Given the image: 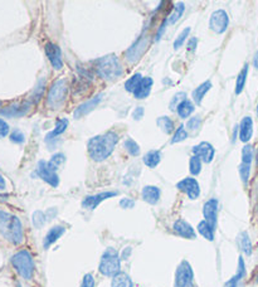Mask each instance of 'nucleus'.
<instances>
[{
	"instance_id": "obj_13",
	"label": "nucleus",
	"mask_w": 258,
	"mask_h": 287,
	"mask_svg": "<svg viewBox=\"0 0 258 287\" xmlns=\"http://www.w3.org/2000/svg\"><path fill=\"white\" fill-rule=\"evenodd\" d=\"M46 51L47 57H48L49 62L53 66L54 69H62L63 67V60H62V51L59 47L54 43H47L46 44Z\"/></svg>"
},
{
	"instance_id": "obj_33",
	"label": "nucleus",
	"mask_w": 258,
	"mask_h": 287,
	"mask_svg": "<svg viewBox=\"0 0 258 287\" xmlns=\"http://www.w3.org/2000/svg\"><path fill=\"white\" fill-rule=\"evenodd\" d=\"M184 10H185L184 3H177V4L175 5V8H174L173 13H171L170 15H169L168 18H166V23H168V24L176 23V22L179 21L180 18H182V15H183V13H184Z\"/></svg>"
},
{
	"instance_id": "obj_39",
	"label": "nucleus",
	"mask_w": 258,
	"mask_h": 287,
	"mask_svg": "<svg viewBox=\"0 0 258 287\" xmlns=\"http://www.w3.org/2000/svg\"><path fill=\"white\" fill-rule=\"evenodd\" d=\"M187 138H188V132L187 130H185L184 125H180V127H177L175 132H174L173 139H171V144H176V143H180V141H184Z\"/></svg>"
},
{
	"instance_id": "obj_25",
	"label": "nucleus",
	"mask_w": 258,
	"mask_h": 287,
	"mask_svg": "<svg viewBox=\"0 0 258 287\" xmlns=\"http://www.w3.org/2000/svg\"><path fill=\"white\" fill-rule=\"evenodd\" d=\"M212 88V82L210 81H205V82L202 83L201 86H198V87L195 88L193 92V99L194 101H195V104L201 105L202 101H203L204 96L207 94V92Z\"/></svg>"
},
{
	"instance_id": "obj_40",
	"label": "nucleus",
	"mask_w": 258,
	"mask_h": 287,
	"mask_svg": "<svg viewBox=\"0 0 258 287\" xmlns=\"http://www.w3.org/2000/svg\"><path fill=\"white\" fill-rule=\"evenodd\" d=\"M44 88H46V80L42 79L39 82H38L37 87L34 88V92H33V102H38L42 99V94H43Z\"/></svg>"
},
{
	"instance_id": "obj_8",
	"label": "nucleus",
	"mask_w": 258,
	"mask_h": 287,
	"mask_svg": "<svg viewBox=\"0 0 258 287\" xmlns=\"http://www.w3.org/2000/svg\"><path fill=\"white\" fill-rule=\"evenodd\" d=\"M37 174L41 179H43L44 182L48 183L52 186H58L59 184V177L57 175V170L49 164V161H39L37 166Z\"/></svg>"
},
{
	"instance_id": "obj_10",
	"label": "nucleus",
	"mask_w": 258,
	"mask_h": 287,
	"mask_svg": "<svg viewBox=\"0 0 258 287\" xmlns=\"http://www.w3.org/2000/svg\"><path fill=\"white\" fill-rule=\"evenodd\" d=\"M176 188L184 194H187V197L191 200L198 199V197L201 196V186L194 178H185V179L180 180L176 184Z\"/></svg>"
},
{
	"instance_id": "obj_32",
	"label": "nucleus",
	"mask_w": 258,
	"mask_h": 287,
	"mask_svg": "<svg viewBox=\"0 0 258 287\" xmlns=\"http://www.w3.org/2000/svg\"><path fill=\"white\" fill-rule=\"evenodd\" d=\"M157 126L162 129V131L166 135H170L171 132H174V122L171 121L168 116H162L156 120Z\"/></svg>"
},
{
	"instance_id": "obj_27",
	"label": "nucleus",
	"mask_w": 258,
	"mask_h": 287,
	"mask_svg": "<svg viewBox=\"0 0 258 287\" xmlns=\"http://www.w3.org/2000/svg\"><path fill=\"white\" fill-rule=\"evenodd\" d=\"M248 68L249 66L246 63V65L243 66L242 71H241L240 74H238L237 81H235V94H241L243 92V90H245L247 76H248Z\"/></svg>"
},
{
	"instance_id": "obj_6",
	"label": "nucleus",
	"mask_w": 258,
	"mask_h": 287,
	"mask_svg": "<svg viewBox=\"0 0 258 287\" xmlns=\"http://www.w3.org/2000/svg\"><path fill=\"white\" fill-rule=\"evenodd\" d=\"M69 91L68 81L66 79L57 80L53 82V85L49 88L48 94H47V105L52 108V110H58L63 104H65L66 99Z\"/></svg>"
},
{
	"instance_id": "obj_21",
	"label": "nucleus",
	"mask_w": 258,
	"mask_h": 287,
	"mask_svg": "<svg viewBox=\"0 0 258 287\" xmlns=\"http://www.w3.org/2000/svg\"><path fill=\"white\" fill-rule=\"evenodd\" d=\"M152 81L151 77H144L143 81L140 82L138 87L136 88V91L134 92V96L135 99L137 100H144L149 96L150 92H151V87H152Z\"/></svg>"
},
{
	"instance_id": "obj_29",
	"label": "nucleus",
	"mask_w": 258,
	"mask_h": 287,
	"mask_svg": "<svg viewBox=\"0 0 258 287\" xmlns=\"http://www.w3.org/2000/svg\"><path fill=\"white\" fill-rule=\"evenodd\" d=\"M176 112L182 119L189 118L191 113L194 112V104L189 101V100H184V101L176 107Z\"/></svg>"
},
{
	"instance_id": "obj_11",
	"label": "nucleus",
	"mask_w": 258,
	"mask_h": 287,
	"mask_svg": "<svg viewBox=\"0 0 258 287\" xmlns=\"http://www.w3.org/2000/svg\"><path fill=\"white\" fill-rule=\"evenodd\" d=\"M148 44H149V38L145 37V35H141V37L138 38V40L136 41L129 49H127L126 53H125V55H126V60L131 63L136 62V61H137L138 58L144 54V52L146 51V48H148Z\"/></svg>"
},
{
	"instance_id": "obj_42",
	"label": "nucleus",
	"mask_w": 258,
	"mask_h": 287,
	"mask_svg": "<svg viewBox=\"0 0 258 287\" xmlns=\"http://www.w3.org/2000/svg\"><path fill=\"white\" fill-rule=\"evenodd\" d=\"M240 175H241V179H242L243 184L248 183L249 175H251V165H247V164H241Z\"/></svg>"
},
{
	"instance_id": "obj_37",
	"label": "nucleus",
	"mask_w": 258,
	"mask_h": 287,
	"mask_svg": "<svg viewBox=\"0 0 258 287\" xmlns=\"http://www.w3.org/2000/svg\"><path fill=\"white\" fill-rule=\"evenodd\" d=\"M189 171L193 175L201 174V171H202V160H201V158L195 157V155H193V157L190 158V160H189Z\"/></svg>"
},
{
	"instance_id": "obj_15",
	"label": "nucleus",
	"mask_w": 258,
	"mask_h": 287,
	"mask_svg": "<svg viewBox=\"0 0 258 287\" xmlns=\"http://www.w3.org/2000/svg\"><path fill=\"white\" fill-rule=\"evenodd\" d=\"M193 154L195 155V157L201 158V160H203L204 163H210V161L213 160V158H214L215 150L212 144L204 141V143L195 145V146L193 147Z\"/></svg>"
},
{
	"instance_id": "obj_30",
	"label": "nucleus",
	"mask_w": 258,
	"mask_h": 287,
	"mask_svg": "<svg viewBox=\"0 0 258 287\" xmlns=\"http://www.w3.org/2000/svg\"><path fill=\"white\" fill-rule=\"evenodd\" d=\"M198 232L201 233V236H203L207 241H214V228H213L209 223H207L205 221H202L199 223Z\"/></svg>"
},
{
	"instance_id": "obj_5",
	"label": "nucleus",
	"mask_w": 258,
	"mask_h": 287,
	"mask_svg": "<svg viewBox=\"0 0 258 287\" xmlns=\"http://www.w3.org/2000/svg\"><path fill=\"white\" fill-rule=\"evenodd\" d=\"M121 270V257L115 248H107L102 255L100 261L98 271L107 277H113L120 274Z\"/></svg>"
},
{
	"instance_id": "obj_54",
	"label": "nucleus",
	"mask_w": 258,
	"mask_h": 287,
	"mask_svg": "<svg viewBox=\"0 0 258 287\" xmlns=\"http://www.w3.org/2000/svg\"><path fill=\"white\" fill-rule=\"evenodd\" d=\"M253 66H254V68L258 69V51L256 52V54H254V57H253Z\"/></svg>"
},
{
	"instance_id": "obj_31",
	"label": "nucleus",
	"mask_w": 258,
	"mask_h": 287,
	"mask_svg": "<svg viewBox=\"0 0 258 287\" xmlns=\"http://www.w3.org/2000/svg\"><path fill=\"white\" fill-rule=\"evenodd\" d=\"M238 242H240V247L241 250L243 251V253L247 256H251L252 253V242L251 238H249L248 233L242 232L238 237Z\"/></svg>"
},
{
	"instance_id": "obj_51",
	"label": "nucleus",
	"mask_w": 258,
	"mask_h": 287,
	"mask_svg": "<svg viewBox=\"0 0 258 287\" xmlns=\"http://www.w3.org/2000/svg\"><path fill=\"white\" fill-rule=\"evenodd\" d=\"M143 116H144V108L143 107H136L134 113H132V118H134L136 121H138V120L143 119Z\"/></svg>"
},
{
	"instance_id": "obj_46",
	"label": "nucleus",
	"mask_w": 258,
	"mask_h": 287,
	"mask_svg": "<svg viewBox=\"0 0 258 287\" xmlns=\"http://www.w3.org/2000/svg\"><path fill=\"white\" fill-rule=\"evenodd\" d=\"M201 124H202L201 118L195 116V118H191L189 121H188L187 127L190 131H196V130H199V127H201Z\"/></svg>"
},
{
	"instance_id": "obj_18",
	"label": "nucleus",
	"mask_w": 258,
	"mask_h": 287,
	"mask_svg": "<svg viewBox=\"0 0 258 287\" xmlns=\"http://www.w3.org/2000/svg\"><path fill=\"white\" fill-rule=\"evenodd\" d=\"M173 229L177 236L183 237V238L195 239L196 237L194 228L191 227L189 223L185 222L184 219H177V221L173 224Z\"/></svg>"
},
{
	"instance_id": "obj_24",
	"label": "nucleus",
	"mask_w": 258,
	"mask_h": 287,
	"mask_svg": "<svg viewBox=\"0 0 258 287\" xmlns=\"http://www.w3.org/2000/svg\"><path fill=\"white\" fill-rule=\"evenodd\" d=\"M143 160L145 165L149 166L150 169L156 168L160 161H162V152L157 151V150H151V151H148L144 155Z\"/></svg>"
},
{
	"instance_id": "obj_56",
	"label": "nucleus",
	"mask_w": 258,
	"mask_h": 287,
	"mask_svg": "<svg viewBox=\"0 0 258 287\" xmlns=\"http://www.w3.org/2000/svg\"><path fill=\"white\" fill-rule=\"evenodd\" d=\"M257 115H258V106H257Z\"/></svg>"
},
{
	"instance_id": "obj_34",
	"label": "nucleus",
	"mask_w": 258,
	"mask_h": 287,
	"mask_svg": "<svg viewBox=\"0 0 258 287\" xmlns=\"http://www.w3.org/2000/svg\"><path fill=\"white\" fill-rule=\"evenodd\" d=\"M143 79L144 77L141 76V73H135L134 76L130 77V79L125 82V90L127 92H132V93H134L136 88H137L138 85H140L141 81H143Z\"/></svg>"
},
{
	"instance_id": "obj_17",
	"label": "nucleus",
	"mask_w": 258,
	"mask_h": 287,
	"mask_svg": "<svg viewBox=\"0 0 258 287\" xmlns=\"http://www.w3.org/2000/svg\"><path fill=\"white\" fill-rule=\"evenodd\" d=\"M30 102H22V104H13L8 107H5L4 110H2V115L7 116V118H21L24 116L29 111Z\"/></svg>"
},
{
	"instance_id": "obj_3",
	"label": "nucleus",
	"mask_w": 258,
	"mask_h": 287,
	"mask_svg": "<svg viewBox=\"0 0 258 287\" xmlns=\"http://www.w3.org/2000/svg\"><path fill=\"white\" fill-rule=\"evenodd\" d=\"M93 69L100 77L107 81H115L123 74V67L115 54L98 58L93 62Z\"/></svg>"
},
{
	"instance_id": "obj_45",
	"label": "nucleus",
	"mask_w": 258,
	"mask_h": 287,
	"mask_svg": "<svg viewBox=\"0 0 258 287\" xmlns=\"http://www.w3.org/2000/svg\"><path fill=\"white\" fill-rule=\"evenodd\" d=\"M10 140L15 144H23L26 138H24V133L22 132L21 130H14L12 133H10Z\"/></svg>"
},
{
	"instance_id": "obj_53",
	"label": "nucleus",
	"mask_w": 258,
	"mask_h": 287,
	"mask_svg": "<svg viewBox=\"0 0 258 287\" xmlns=\"http://www.w3.org/2000/svg\"><path fill=\"white\" fill-rule=\"evenodd\" d=\"M5 186H7V184H5V179L3 178V175L0 174V189H5Z\"/></svg>"
},
{
	"instance_id": "obj_48",
	"label": "nucleus",
	"mask_w": 258,
	"mask_h": 287,
	"mask_svg": "<svg viewBox=\"0 0 258 287\" xmlns=\"http://www.w3.org/2000/svg\"><path fill=\"white\" fill-rule=\"evenodd\" d=\"M9 130H10L9 125H8L4 120L0 119V139L5 138V136L9 133Z\"/></svg>"
},
{
	"instance_id": "obj_16",
	"label": "nucleus",
	"mask_w": 258,
	"mask_h": 287,
	"mask_svg": "<svg viewBox=\"0 0 258 287\" xmlns=\"http://www.w3.org/2000/svg\"><path fill=\"white\" fill-rule=\"evenodd\" d=\"M203 214H204V221L209 223L213 228H215L218 221V200L217 199H210L208 200L203 207Z\"/></svg>"
},
{
	"instance_id": "obj_7",
	"label": "nucleus",
	"mask_w": 258,
	"mask_h": 287,
	"mask_svg": "<svg viewBox=\"0 0 258 287\" xmlns=\"http://www.w3.org/2000/svg\"><path fill=\"white\" fill-rule=\"evenodd\" d=\"M174 287H194V272L188 261H182L177 266Z\"/></svg>"
},
{
	"instance_id": "obj_43",
	"label": "nucleus",
	"mask_w": 258,
	"mask_h": 287,
	"mask_svg": "<svg viewBox=\"0 0 258 287\" xmlns=\"http://www.w3.org/2000/svg\"><path fill=\"white\" fill-rule=\"evenodd\" d=\"M65 161H66L65 155L59 154V152H58V154H54L53 157H52L51 160H49V164H51V165L53 166L55 170H57L61 165H62L63 163H65Z\"/></svg>"
},
{
	"instance_id": "obj_19",
	"label": "nucleus",
	"mask_w": 258,
	"mask_h": 287,
	"mask_svg": "<svg viewBox=\"0 0 258 287\" xmlns=\"http://www.w3.org/2000/svg\"><path fill=\"white\" fill-rule=\"evenodd\" d=\"M65 232H66V228L63 227V225H54V227H52L51 229L47 232L46 237H44L43 247L46 248V250H48L52 244H54L61 237L65 235Z\"/></svg>"
},
{
	"instance_id": "obj_35",
	"label": "nucleus",
	"mask_w": 258,
	"mask_h": 287,
	"mask_svg": "<svg viewBox=\"0 0 258 287\" xmlns=\"http://www.w3.org/2000/svg\"><path fill=\"white\" fill-rule=\"evenodd\" d=\"M124 146L125 149H126V151L129 152L131 157H137V155L140 154V146H138V144L136 143L134 139L131 138L126 139L124 143Z\"/></svg>"
},
{
	"instance_id": "obj_55",
	"label": "nucleus",
	"mask_w": 258,
	"mask_h": 287,
	"mask_svg": "<svg viewBox=\"0 0 258 287\" xmlns=\"http://www.w3.org/2000/svg\"><path fill=\"white\" fill-rule=\"evenodd\" d=\"M256 159H257V165H258V150H257V155H256Z\"/></svg>"
},
{
	"instance_id": "obj_38",
	"label": "nucleus",
	"mask_w": 258,
	"mask_h": 287,
	"mask_svg": "<svg viewBox=\"0 0 258 287\" xmlns=\"http://www.w3.org/2000/svg\"><path fill=\"white\" fill-rule=\"evenodd\" d=\"M253 160V147L252 145H246L242 149V164L251 165Z\"/></svg>"
},
{
	"instance_id": "obj_28",
	"label": "nucleus",
	"mask_w": 258,
	"mask_h": 287,
	"mask_svg": "<svg viewBox=\"0 0 258 287\" xmlns=\"http://www.w3.org/2000/svg\"><path fill=\"white\" fill-rule=\"evenodd\" d=\"M111 287H132V281L129 275L120 272V274L113 276Z\"/></svg>"
},
{
	"instance_id": "obj_22",
	"label": "nucleus",
	"mask_w": 258,
	"mask_h": 287,
	"mask_svg": "<svg viewBox=\"0 0 258 287\" xmlns=\"http://www.w3.org/2000/svg\"><path fill=\"white\" fill-rule=\"evenodd\" d=\"M246 276V264L243 261V257L238 258V270L235 274L228 282L226 283V287H241V282Z\"/></svg>"
},
{
	"instance_id": "obj_2",
	"label": "nucleus",
	"mask_w": 258,
	"mask_h": 287,
	"mask_svg": "<svg viewBox=\"0 0 258 287\" xmlns=\"http://www.w3.org/2000/svg\"><path fill=\"white\" fill-rule=\"evenodd\" d=\"M0 235L15 246L21 244L24 239L21 219L12 213L0 211Z\"/></svg>"
},
{
	"instance_id": "obj_57",
	"label": "nucleus",
	"mask_w": 258,
	"mask_h": 287,
	"mask_svg": "<svg viewBox=\"0 0 258 287\" xmlns=\"http://www.w3.org/2000/svg\"><path fill=\"white\" fill-rule=\"evenodd\" d=\"M0 106H2V102H0Z\"/></svg>"
},
{
	"instance_id": "obj_14",
	"label": "nucleus",
	"mask_w": 258,
	"mask_h": 287,
	"mask_svg": "<svg viewBox=\"0 0 258 287\" xmlns=\"http://www.w3.org/2000/svg\"><path fill=\"white\" fill-rule=\"evenodd\" d=\"M102 97H104V93H98V94H96L95 97H92V99L88 100V101L83 102L82 105H80L73 113L74 119H81V118H83V116L87 115V113H90L91 111L95 110L97 106H98L100 102L102 101Z\"/></svg>"
},
{
	"instance_id": "obj_50",
	"label": "nucleus",
	"mask_w": 258,
	"mask_h": 287,
	"mask_svg": "<svg viewBox=\"0 0 258 287\" xmlns=\"http://www.w3.org/2000/svg\"><path fill=\"white\" fill-rule=\"evenodd\" d=\"M196 46H198V40H196L195 37L190 38L189 42H188V51L194 52V51H195Z\"/></svg>"
},
{
	"instance_id": "obj_4",
	"label": "nucleus",
	"mask_w": 258,
	"mask_h": 287,
	"mask_svg": "<svg viewBox=\"0 0 258 287\" xmlns=\"http://www.w3.org/2000/svg\"><path fill=\"white\" fill-rule=\"evenodd\" d=\"M10 262H12V266L16 271V274L21 276L22 278H24V280H30V278L33 277L35 264L29 251H19V252H16L15 255L13 256Z\"/></svg>"
},
{
	"instance_id": "obj_23",
	"label": "nucleus",
	"mask_w": 258,
	"mask_h": 287,
	"mask_svg": "<svg viewBox=\"0 0 258 287\" xmlns=\"http://www.w3.org/2000/svg\"><path fill=\"white\" fill-rule=\"evenodd\" d=\"M160 189L157 186L148 185L143 189V199L149 204L154 205L159 202L160 199Z\"/></svg>"
},
{
	"instance_id": "obj_59",
	"label": "nucleus",
	"mask_w": 258,
	"mask_h": 287,
	"mask_svg": "<svg viewBox=\"0 0 258 287\" xmlns=\"http://www.w3.org/2000/svg\"><path fill=\"white\" fill-rule=\"evenodd\" d=\"M257 280H258V277H257Z\"/></svg>"
},
{
	"instance_id": "obj_1",
	"label": "nucleus",
	"mask_w": 258,
	"mask_h": 287,
	"mask_svg": "<svg viewBox=\"0 0 258 287\" xmlns=\"http://www.w3.org/2000/svg\"><path fill=\"white\" fill-rule=\"evenodd\" d=\"M118 141L117 133L113 131L101 133L90 139L87 144V150L90 157L95 161H104L113 152L116 144Z\"/></svg>"
},
{
	"instance_id": "obj_58",
	"label": "nucleus",
	"mask_w": 258,
	"mask_h": 287,
	"mask_svg": "<svg viewBox=\"0 0 258 287\" xmlns=\"http://www.w3.org/2000/svg\"><path fill=\"white\" fill-rule=\"evenodd\" d=\"M257 211H258V208H257Z\"/></svg>"
},
{
	"instance_id": "obj_12",
	"label": "nucleus",
	"mask_w": 258,
	"mask_h": 287,
	"mask_svg": "<svg viewBox=\"0 0 258 287\" xmlns=\"http://www.w3.org/2000/svg\"><path fill=\"white\" fill-rule=\"evenodd\" d=\"M116 196H117V192H102V193L95 194V196H88L83 199L82 207L88 209V211H93V209L98 207L100 203Z\"/></svg>"
},
{
	"instance_id": "obj_20",
	"label": "nucleus",
	"mask_w": 258,
	"mask_h": 287,
	"mask_svg": "<svg viewBox=\"0 0 258 287\" xmlns=\"http://www.w3.org/2000/svg\"><path fill=\"white\" fill-rule=\"evenodd\" d=\"M253 135V120L246 116L240 125V140L242 143H248Z\"/></svg>"
},
{
	"instance_id": "obj_26",
	"label": "nucleus",
	"mask_w": 258,
	"mask_h": 287,
	"mask_svg": "<svg viewBox=\"0 0 258 287\" xmlns=\"http://www.w3.org/2000/svg\"><path fill=\"white\" fill-rule=\"evenodd\" d=\"M67 127H68V120H67V119H61V120H58L57 124H55L54 130L52 131V132H49L48 135H47L46 140H47V141L54 140V138H57V136L62 135V133L66 131V129H67Z\"/></svg>"
},
{
	"instance_id": "obj_44",
	"label": "nucleus",
	"mask_w": 258,
	"mask_h": 287,
	"mask_svg": "<svg viewBox=\"0 0 258 287\" xmlns=\"http://www.w3.org/2000/svg\"><path fill=\"white\" fill-rule=\"evenodd\" d=\"M185 99H187V94H185L184 92H179V93H176L175 96L173 97V100H171V102H170L171 110H175L177 106L182 104V102L184 101Z\"/></svg>"
},
{
	"instance_id": "obj_47",
	"label": "nucleus",
	"mask_w": 258,
	"mask_h": 287,
	"mask_svg": "<svg viewBox=\"0 0 258 287\" xmlns=\"http://www.w3.org/2000/svg\"><path fill=\"white\" fill-rule=\"evenodd\" d=\"M81 287H95V278L91 274H86L83 276Z\"/></svg>"
},
{
	"instance_id": "obj_49",
	"label": "nucleus",
	"mask_w": 258,
	"mask_h": 287,
	"mask_svg": "<svg viewBox=\"0 0 258 287\" xmlns=\"http://www.w3.org/2000/svg\"><path fill=\"white\" fill-rule=\"evenodd\" d=\"M135 202L130 198H124V199L120 200V207L124 209H130V208H134Z\"/></svg>"
},
{
	"instance_id": "obj_41",
	"label": "nucleus",
	"mask_w": 258,
	"mask_h": 287,
	"mask_svg": "<svg viewBox=\"0 0 258 287\" xmlns=\"http://www.w3.org/2000/svg\"><path fill=\"white\" fill-rule=\"evenodd\" d=\"M189 34H190V28L188 27V28H185V29L183 30V32L180 33L179 35H177V38L175 40V42H174V48L179 49L180 47L183 46V43H184L185 40H187V38L189 37Z\"/></svg>"
},
{
	"instance_id": "obj_36",
	"label": "nucleus",
	"mask_w": 258,
	"mask_h": 287,
	"mask_svg": "<svg viewBox=\"0 0 258 287\" xmlns=\"http://www.w3.org/2000/svg\"><path fill=\"white\" fill-rule=\"evenodd\" d=\"M33 224H34L35 228H42L44 224H46V222L48 221V217H47V214L44 213V212L42 211H37L33 213Z\"/></svg>"
},
{
	"instance_id": "obj_52",
	"label": "nucleus",
	"mask_w": 258,
	"mask_h": 287,
	"mask_svg": "<svg viewBox=\"0 0 258 287\" xmlns=\"http://www.w3.org/2000/svg\"><path fill=\"white\" fill-rule=\"evenodd\" d=\"M131 251H132L131 247L125 248V250L123 251V253H121V258H123V260H127V258H129V256L131 255Z\"/></svg>"
},
{
	"instance_id": "obj_9",
	"label": "nucleus",
	"mask_w": 258,
	"mask_h": 287,
	"mask_svg": "<svg viewBox=\"0 0 258 287\" xmlns=\"http://www.w3.org/2000/svg\"><path fill=\"white\" fill-rule=\"evenodd\" d=\"M229 26L228 14L223 9H219L213 12L209 19V28L217 34H223Z\"/></svg>"
}]
</instances>
